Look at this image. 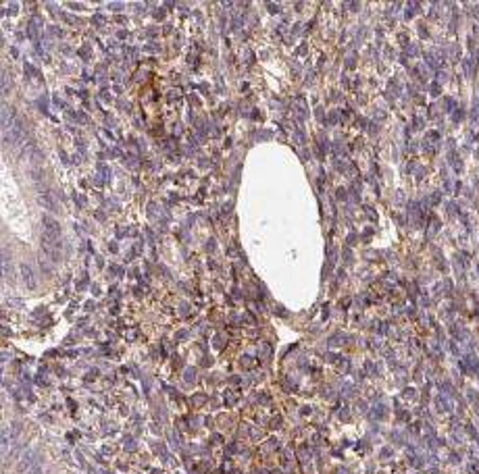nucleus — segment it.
<instances>
[{
	"mask_svg": "<svg viewBox=\"0 0 479 474\" xmlns=\"http://www.w3.org/2000/svg\"><path fill=\"white\" fill-rule=\"evenodd\" d=\"M44 237H50V240H61V227L50 216L44 219Z\"/></svg>",
	"mask_w": 479,
	"mask_h": 474,
	"instance_id": "f257e3e1",
	"label": "nucleus"
},
{
	"mask_svg": "<svg viewBox=\"0 0 479 474\" xmlns=\"http://www.w3.org/2000/svg\"><path fill=\"white\" fill-rule=\"evenodd\" d=\"M38 202L42 204L44 208H48V210H57V202L52 200V195H50L48 191H42V193H40V195H38Z\"/></svg>",
	"mask_w": 479,
	"mask_h": 474,
	"instance_id": "f03ea898",
	"label": "nucleus"
},
{
	"mask_svg": "<svg viewBox=\"0 0 479 474\" xmlns=\"http://www.w3.org/2000/svg\"><path fill=\"white\" fill-rule=\"evenodd\" d=\"M31 464H33L31 453H25V456H23V460L17 464V472H25V470H29V468H31Z\"/></svg>",
	"mask_w": 479,
	"mask_h": 474,
	"instance_id": "7ed1b4c3",
	"label": "nucleus"
},
{
	"mask_svg": "<svg viewBox=\"0 0 479 474\" xmlns=\"http://www.w3.org/2000/svg\"><path fill=\"white\" fill-rule=\"evenodd\" d=\"M21 272H23V276H25V283L31 287V285H33V276H31V274H33V272L29 270V266H27V264H23V266H21Z\"/></svg>",
	"mask_w": 479,
	"mask_h": 474,
	"instance_id": "20e7f679",
	"label": "nucleus"
},
{
	"mask_svg": "<svg viewBox=\"0 0 479 474\" xmlns=\"http://www.w3.org/2000/svg\"><path fill=\"white\" fill-rule=\"evenodd\" d=\"M29 474H44V468L42 466H35V468L29 470Z\"/></svg>",
	"mask_w": 479,
	"mask_h": 474,
	"instance_id": "39448f33",
	"label": "nucleus"
}]
</instances>
